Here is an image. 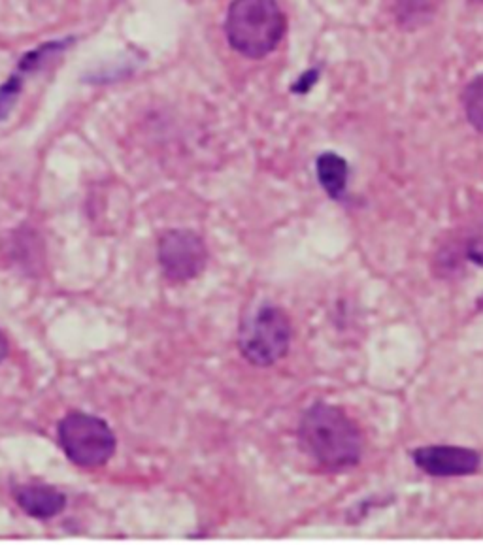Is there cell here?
Listing matches in <instances>:
<instances>
[{
	"instance_id": "obj_3",
	"label": "cell",
	"mask_w": 483,
	"mask_h": 545,
	"mask_svg": "<svg viewBox=\"0 0 483 545\" xmlns=\"http://www.w3.org/2000/svg\"><path fill=\"white\" fill-rule=\"evenodd\" d=\"M291 334V321L284 310L272 304H263L242 319L238 349L248 363L272 366L287 355Z\"/></svg>"
},
{
	"instance_id": "obj_7",
	"label": "cell",
	"mask_w": 483,
	"mask_h": 545,
	"mask_svg": "<svg viewBox=\"0 0 483 545\" xmlns=\"http://www.w3.org/2000/svg\"><path fill=\"white\" fill-rule=\"evenodd\" d=\"M14 496L17 506L34 519H51L67 508V496L50 485H21Z\"/></svg>"
},
{
	"instance_id": "obj_11",
	"label": "cell",
	"mask_w": 483,
	"mask_h": 545,
	"mask_svg": "<svg viewBox=\"0 0 483 545\" xmlns=\"http://www.w3.org/2000/svg\"><path fill=\"white\" fill-rule=\"evenodd\" d=\"M467 257L470 261L483 266V232L472 236L467 242Z\"/></svg>"
},
{
	"instance_id": "obj_12",
	"label": "cell",
	"mask_w": 483,
	"mask_h": 545,
	"mask_svg": "<svg viewBox=\"0 0 483 545\" xmlns=\"http://www.w3.org/2000/svg\"><path fill=\"white\" fill-rule=\"evenodd\" d=\"M8 340H6V336L2 334V331H0V363L6 359V355H8Z\"/></svg>"
},
{
	"instance_id": "obj_8",
	"label": "cell",
	"mask_w": 483,
	"mask_h": 545,
	"mask_svg": "<svg viewBox=\"0 0 483 545\" xmlns=\"http://www.w3.org/2000/svg\"><path fill=\"white\" fill-rule=\"evenodd\" d=\"M350 168L336 153H323L317 159V180L334 200L342 199L348 185Z\"/></svg>"
},
{
	"instance_id": "obj_6",
	"label": "cell",
	"mask_w": 483,
	"mask_h": 545,
	"mask_svg": "<svg viewBox=\"0 0 483 545\" xmlns=\"http://www.w3.org/2000/svg\"><path fill=\"white\" fill-rule=\"evenodd\" d=\"M412 459L419 470L434 478L472 476L482 466V455L474 449L457 446L417 447Z\"/></svg>"
},
{
	"instance_id": "obj_2",
	"label": "cell",
	"mask_w": 483,
	"mask_h": 545,
	"mask_svg": "<svg viewBox=\"0 0 483 545\" xmlns=\"http://www.w3.org/2000/svg\"><path fill=\"white\" fill-rule=\"evenodd\" d=\"M225 31L234 50L263 59L284 38L285 16L276 0H233Z\"/></svg>"
},
{
	"instance_id": "obj_4",
	"label": "cell",
	"mask_w": 483,
	"mask_h": 545,
	"mask_svg": "<svg viewBox=\"0 0 483 545\" xmlns=\"http://www.w3.org/2000/svg\"><path fill=\"white\" fill-rule=\"evenodd\" d=\"M59 446L70 463L99 468L116 453V434L104 419L89 413H68L57 429Z\"/></svg>"
},
{
	"instance_id": "obj_1",
	"label": "cell",
	"mask_w": 483,
	"mask_h": 545,
	"mask_svg": "<svg viewBox=\"0 0 483 545\" xmlns=\"http://www.w3.org/2000/svg\"><path fill=\"white\" fill-rule=\"evenodd\" d=\"M302 451L327 472H342L357 466L365 438L348 413L329 404H316L304 413L299 427Z\"/></svg>"
},
{
	"instance_id": "obj_10",
	"label": "cell",
	"mask_w": 483,
	"mask_h": 545,
	"mask_svg": "<svg viewBox=\"0 0 483 545\" xmlns=\"http://www.w3.org/2000/svg\"><path fill=\"white\" fill-rule=\"evenodd\" d=\"M21 83H23L21 76L14 74L8 82L0 87V119L8 117V114L12 112L17 97H19V91H21Z\"/></svg>"
},
{
	"instance_id": "obj_5",
	"label": "cell",
	"mask_w": 483,
	"mask_h": 545,
	"mask_svg": "<svg viewBox=\"0 0 483 545\" xmlns=\"http://www.w3.org/2000/svg\"><path fill=\"white\" fill-rule=\"evenodd\" d=\"M159 265L174 283H184L200 276L208 263V249L197 232L168 231L159 238Z\"/></svg>"
},
{
	"instance_id": "obj_9",
	"label": "cell",
	"mask_w": 483,
	"mask_h": 545,
	"mask_svg": "<svg viewBox=\"0 0 483 545\" xmlns=\"http://www.w3.org/2000/svg\"><path fill=\"white\" fill-rule=\"evenodd\" d=\"M463 104L472 127L483 133V74L468 83L463 93Z\"/></svg>"
}]
</instances>
